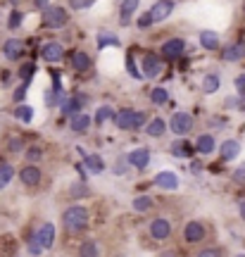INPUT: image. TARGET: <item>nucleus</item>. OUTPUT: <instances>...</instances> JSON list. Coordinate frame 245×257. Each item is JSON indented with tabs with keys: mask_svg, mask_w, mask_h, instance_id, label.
Returning a JSON list of instances; mask_svg holds the SVG:
<instances>
[{
	"mask_svg": "<svg viewBox=\"0 0 245 257\" xmlns=\"http://www.w3.org/2000/svg\"><path fill=\"white\" fill-rule=\"evenodd\" d=\"M43 157V150L38 146H34V148H29V153H27V160L29 162H36V160H41Z\"/></svg>",
	"mask_w": 245,
	"mask_h": 257,
	"instance_id": "35",
	"label": "nucleus"
},
{
	"mask_svg": "<svg viewBox=\"0 0 245 257\" xmlns=\"http://www.w3.org/2000/svg\"><path fill=\"white\" fill-rule=\"evenodd\" d=\"M79 252H81V255H98V245L88 240V243H83V245H81V250H79Z\"/></svg>",
	"mask_w": 245,
	"mask_h": 257,
	"instance_id": "36",
	"label": "nucleus"
},
{
	"mask_svg": "<svg viewBox=\"0 0 245 257\" xmlns=\"http://www.w3.org/2000/svg\"><path fill=\"white\" fill-rule=\"evenodd\" d=\"M105 46H119V38L112 36V34H102L98 38V48H105Z\"/></svg>",
	"mask_w": 245,
	"mask_h": 257,
	"instance_id": "33",
	"label": "nucleus"
},
{
	"mask_svg": "<svg viewBox=\"0 0 245 257\" xmlns=\"http://www.w3.org/2000/svg\"><path fill=\"white\" fill-rule=\"evenodd\" d=\"M24 95H27V86H22V88H17V91H15V100L22 102V100H24Z\"/></svg>",
	"mask_w": 245,
	"mask_h": 257,
	"instance_id": "45",
	"label": "nucleus"
},
{
	"mask_svg": "<svg viewBox=\"0 0 245 257\" xmlns=\"http://www.w3.org/2000/svg\"><path fill=\"white\" fill-rule=\"evenodd\" d=\"M31 72H34V64H24V67L19 69V76H22L24 81H29V79H31Z\"/></svg>",
	"mask_w": 245,
	"mask_h": 257,
	"instance_id": "39",
	"label": "nucleus"
},
{
	"mask_svg": "<svg viewBox=\"0 0 245 257\" xmlns=\"http://www.w3.org/2000/svg\"><path fill=\"white\" fill-rule=\"evenodd\" d=\"M36 238H38V243L43 245V250H46V248H53V240H55V226H53V224H43V226L38 229Z\"/></svg>",
	"mask_w": 245,
	"mask_h": 257,
	"instance_id": "17",
	"label": "nucleus"
},
{
	"mask_svg": "<svg viewBox=\"0 0 245 257\" xmlns=\"http://www.w3.org/2000/svg\"><path fill=\"white\" fill-rule=\"evenodd\" d=\"M83 167H86L91 174H102V172H105V162H102V157H98V155H86L83 157Z\"/></svg>",
	"mask_w": 245,
	"mask_h": 257,
	"instance_id": "19",
	"label": "nucleus"
},
{
	"mask_svg": "<svg viewBox=\"0 0 245 257\" xmlns=\"http://www.w3.org/2000/svg\"><path fill=\"white\" fill-rule=\"evenodd\" d=\"M233 179H236V181H240V184H245V165H240L236 172H233Z\"/></svg>",
	"mask_w": 245,
	"mask_h": 257,
	"instance_id": "43",
	"label": "nucleus"
},
{
	"mask_svg": "<svg viewBox=\"0 0 245 257\" xmlns=\"http://www.w3.org/2000/svg\"><path fill=\"white\" fill-rule=\"evenodd\" d=\"M150 207H153V200H150L148 195H143V198H136V200H134V210H136V212H148Z\"/></svg>",
	"mask_w": 245,
	"mask_h": 257,
	"instance_id": "31",
	"label": "nucleus"
},
{
	"mask_svg": "<svg viewBox=\"0 0 245 257\" xmlns=\"http://www.w3.org/2000/svg\"><path fill=\"white\" fill-rule=\"evenodd\" d=\"M172 155L174 157H193V146L186 141H176L172 143Z\"/></svg>",
	"mask_w": 245,
	"mask_h": 257,
	"instance_id": "24",
	"label": "nucleus"
},
{
	"mask_svg": "<svg viewBox=\"0 0 245 257\" xmlns=\"http://www.w3.org/2000/svg\"><path fill=\"white\" fill-rule=\"evenodd\" d=\"M62 55H64V48L60 43H46V46L41 48V57L46 62H60Z\"/></svg>",
	"mask_w": 245,
	"mask_h": 257,
	"instance_id": "13",
	"label": "nucleus"
},
{
	"mask_svg": "<svg viewBox=\"0 0 245 257\" xmlns=\"http://www.w3.org/2000/svg\"><path fill=\"white\" fill-rule=\"evenodd\" d=\"M219 88V76L217 74H207L205 81H202V91L205 93H214Z\"/></svg>",
	"mask_w": 245,
	"mask_h": 257,
	"instance_id": "28",
	"label": "nucleus"
},
{
	"mask_svg": "<svg viewBox=\"0 0 245 257\" xmlns=\"http://www.w3.org/2000/svg\"><path fill=\"white\" fill-rule=\"evenodd\" d=\"M217 148V143H214V138L209 136V134H205V136L198 138V143H195V150H198L200 155H209L212 150Z\"/></svg>",
	"mask_w": 245,
	"mask_h": 257,
	"instance_id": "22",
	"label": "nucleus"
},
{
	"mask_svg": "<svg viewBox=\"0 0 245 257\" xmlns=\"http://www.w3.org/2000/svg\"><path fill=\"white\" fill-rule=\"evenodd\" d=\"M155 186L157 188H164V191H176L179 188V176L174 172H160L155 176Z\"/></svg>",
	"mask_w": 245,
	"mask_h": 257,
	"instance_id": "11",
	"label": "nucleus"
},
{
	"mask_svg": "<svg viewBox=\"0 0 245 257\" xmlns=\"http://www.w3.org/2000/svg\"><path fill=\"white\" fill-rule=\"evenodd\" d=\"M150 236H153L155 240L169 238V236H172V224H169V219L160 217V219L150 221Z\"/></svg>",
	"mask_w": 245,
	"mask_h": 257,
	"instance_id": "5",
	"label": "nucleus"
},
{
	"mask_svg": "<svg viewBox=\"0 0 245 257\" xmlns=\"http://www.w3.org/2000/svg\"><path fill=\"white\" fill-rule=\"evenodd\" d=\"M219 153H221V160H236L238 153H240V143L238 141H224Z\"/></svg>",
	"mask_w": 245,
	"mask_h": 257,
	"instance_id": "20",
	"label": "nucleus"
},
{
	"mask_svg": "<svg viewBox=\"0 0 245 257\" xmlns=\"http://www.w3.org/2000/svg\"><path fill=\"white\" fill-rule=\"evenodd\" d=\"M183 238H186V243H200L205 238V226L200 221H188L183 226Z\"/></svg>",
	"mask_w": 245,
	"mask_h": 257,
	"instance_id": "9",
	"label": "nucleus"
},
{
	"mask_svg": "<svg viewBox=\"0 0 245 257\" xmlns=\"http://www.w3.org/2000/svg\"><path fill=\"white\" fill-rule=\"evenodd\" d=\"M221 57H224L226 62H238V60H243L245 57V41H238V43H231L228 48H224Z\"/></svg>",
	"mask_w": 245,
	"mask_h": 257,
	"instance_id": "14",
	"label": "nucleus"
},
{
	"mask_svg": "<svg viewBox=\"0 0 245 257\" xmlns=\"http://www.w3.org/2000/svg\"><path fill=\"white\" fill-rule=\"evenodd\" d=\"M150 100H153L155 105H162V102L169 100V93L164 91V88H153V91H150Z\"/></svg>",
	"mask_w": 245,
	"mask_h": 257,
	"instance_id": "29",
	"label": "nucleus"
},
{
	"mask_svg": "<svg viewBox=\"0 0 245 257\" xmlns=\"http://www.w3.org/2000/svg\"><path fill=\"white\" fill-rule=\"evenodd\" d=\"M88 126H91L88 114H83V112H74L72 114V131H76V134H86Z\"/></svg>",
	"mask_w": 245,
	"mask_h": 257,
	"instance_id": "18",
	"label": "nucleus"
},
{
	"mask_svg": "<svg viewBox=\"0 0 245 257\" xmlns=\"http://www.w3.org/2000/svg\"><path fill=\"white\" fill-rule=\"evenodd\" d=\"M127 162L131 167H136V169H146L150 165V150L148 148H136V150H131L127 155Z\"/></svg>",
	"mask_w": 245,
	"mask_h": 257,
	"instance_id": "6",
	"label": "nucleus"
},
{
	"mask_svg": "<svg viewBox=\"0 0 245 257\" xmlns=\"http://www.w3.org/2000/svg\"><path fill=\"white\" fill-rule=\"evenodd\" d=\"M83 102H86V98H79V95L62 98V100H60V110H62V114H74V112H81Z\"/></svg>",
	"mask_w": 245,
	"mask_h": 257,
	"instance_id": "16",
	"label": "nucleus"
},
{
	"mask_svg": "<svg viewBox=\"0 0 245 257\" xmlns=\"http://www.w3.org/2000/svg\"><path fill=\"white\" fill-rule=\"evenodd\" d=\"M15 117L22 121H31V117H34V110L29 107V105H19L17 110H15Z\"/></svg>",
	"mask_w": 245,
	"mask_h": 257,
	"instance_id": "30",
	"label": "nucleus"
},
{
	"mask_svg": "<svg viewBox=\"0 0 245 257\" xmlns=\"http://www.w3.org/2000/svg\"><path fill=\"white\" fill-rule=\"evenodd\" d=\"M69 22V12L60 5H50V8H43V24L50 29H60Z\"/></svg>",
	"mask_w": 245,
	"mask_h": 257,
	"instance_id": "2",
	"label": "nucleus"
},
{
	"mask_svg": "<svg viewBox=\"0 0 245 257\" xmlns=\"http://www.w3.org/2000/svg\"><path fill=\"white\" fill-rule=\"evenodd\" d=\"M150 24H153V15H150V12H146V15H143V17L138 19V27H150Z\"/></svg>",
	"mask_w": 245,
	"mask_h": 257,
	"instance_id": "42",
	"label": "nucleus"
},
{
	"mask_svg": "<svg viewBox=\"0 0 245 257\" xmlns=\"http://www.w3.org/2000/svg\"><path fill=\"white\" fill-rule=\"evenodd\" d=\"M138 3H141V0H121V22H124V24H127L129 19H131V15L136 12Z\"/></svg>",
	"mask_w": 245,
	"mask_h": 257,
	"instance_id": "26",
	"label": "nucleus"
},
{
	"mask_svg": "<svg viewBox=\"0 0 245 257\" xmlns=\"http://www.w3.org/2000/svg\"><path fill=\"white\" fill-rule=\"evenodd\" d=\"M143 121H146V112H138V117H136V128L143 126Z\"/></svg>",
	"mask_w": 245,
	"mask_h": 257,
	"instance_id": "48",
	"label": "nucleus"
},
{
	"mask_svg": "<svg viewBox=\"0 0 245 257\" xmlns=\"http://www.w3.org/2000/svg\"><path fill=\"white\" fill-rule=\"evenodd\" d=\"M34 3H36V8H48L50 0H34Z\"/></svg>",
	"mask_w": 245,
	"mask_h": 257,
	"instance_id": "49",
	"label": "nucleus"
},
{
	"mask_svg": "<svg viewBox=\"0 0 245 257\" xmlns=\"http://www.w3.org/2000/svg\"><path fill=\"white\" fill-rule=\"evenodd\" d=\"M12 176H15V169H12V165H8V162H5V165H0V191H3V188L10 184V179H12Z\"/></svg>",
	"mask_w": 245,
	"mask_h": 257,
	"instance_id": "27",
	"label": "nucleus"
},
{
	"mask_svg": "<svg viewBox=\"0 0 245 257\" xmlns=\"http://www.w3.org/2000/svg\"><path fill=\"white\" fill-rule=\"evenodd\" d=\"M183 50H186V43H183L181 38H172V41H167L162 46V55L167 60H176V57L183 55Z\"/></svg>",
	"mask_w": 245,
	"mask_h": 257,
	"instance_id": "10",
	"label": "nucleus"
},
{
	"mask_svg": "<svg viewBox=\"0 0 245 257\" xmlns=\"http://www.w3.org/2000/svg\"><path fill=\"white\" fill-rule=\"evenodd\" d=\"M41 169L38 167H34V165H29V167H24L22 172H19V181L24 186H38L41 184Z\"/></svg>",
	"mask_w": 245,
	"mask_h": 257,
	"instance_id": "12",
	"label": "nucleus"
},
{
	"mask_svg": "<svg viewBox=\"0 0 245 257\" xmlns=\"http://www.w3.org/2000/svg\"><path fill=\"white\" fill-rule=\"evenodd\" d=\"M69 5L74 10H83V8H88V5H93V0H69Z\"/></svg>",
	"mask_w": 245,
	"mask_h": 257,
	"instance_id": "40",
	"label": "nucleus"
},
{
	"mask_svg": "<svg viewBox=\"0 0 245 257\" xmlns=\"http://www.w3.org/2000/svg\"><path fill=\"white\" fill-rule=\"evenodd\" d=\"M162 57L160 55H153V53H148L146 57H143V76H148V79H157V76H162Z\"/></svg>",
	"mask_w": 245,
	"mask_h": 257,
	"instance_id": "3",
	"label": "nucleus"
},
{
	"mask_svg": "<svg viewBox=\"0 0 245 257\" xmlns=\"http://www.w3.org/2000/svg\"><path fill=\"white\" fill-rule=\"evenodd\" d=\"M3 53H5L8 60H19L22 53H24V46H22V41H17V38H8L5 46H3Z\"/></svg>",
	"mask_w": 245,
	"mask_h": 257,
	"instance_id": "15",
	"label": "nucleus"
},
{
	"mask_svg": "<svg viewBox=\"0 0 245 257\" xmlns=\"http://www.w3.org/2000/svg\"><path fill=\"white\" fill-rule=\"evenodd\" d=\"M136 117H138V112L136 110H119V112H114V124H117V128H136Z\"/></svg>",
	"mask_w": 245,
	"mask_h": 257,
	"instance_id": "7",
	"label": "nucleus"
},
{
	"mask_svg": "<svg viewBox=\"0 0 245 257\" xmlns=\"http://www.w3.org/2000/svg\"><path fill=\"white\" fill-rule=\"evenodd\" d=\"M109 117H114V112H112V107H107V105H102V107H98V114H95V124H102V121H107Z\"/></svg>",
	"mask_w": 245,
	"mask_h": 257,
	"instance_id": "32",
	"label": "nucleus"
},
{
	"mask_svg": "<svg viewBox=\"0 0 245 257\" xmlns=\"http://www.w3.org/2000/svg\"><path fill=\"white\" fill-rule=\"evenodd\" d=\"M72 67L76 72H88L91 69V57L86 55V53H72Z\"/></svg>",
	"mask_w": 245,
	"mask_h": 257,
	"instance_id": "21",
	"label": "nucleus"
},
{
	"mask_svg": "<svg viewBox=\"0 0 245 257\" xmlns=\"http://www.w3.org/2000/svg\"><path fill=\"white\" fill-rule=\"evenodd\" d=\"M164 128H167V124H164V119H160V117H155V119H150L148 121V126H146V131H148V136H162L164 134Z\"/></svg>",
	"mask_w": 245,
	"mask_h": 257,
	"instance_id": "25",
	"label": "nucleus"
},
{
	"mask_svg": "<svg viewBox=\"0 0 245 257\" xmlns=\"http://www.w3.org/2000/svg\"><path fill=\"white\" fill-rule=\"evenodd\" d=\"M169 126H172L174 134L186 136V134L193 128V117L188 114V112H176V114L172 117V121H169Z\"/></svg>",
	"mask_w": 245,
	"mask_h": 257,
	"instance_id": "4",
	"label": "nucleus"
},
{
	"mask_svg": "<svg viewBox=\"0 0 245 257\" xmlns=\"http://www.w3.org/2000/svg\"><path fill=\"white\" fill-rule=\"evenodd\" d=\"M127 67H129V74H131L134 79H141V76H143V74L138 72V67H136V64H134V57H131V55L127 57Z\"/></svg>",
	"mask_w": 245,
	"mask_h": 257,
	"instance_id": "37",
	"label": "nucleus"
},
{
	"mask_svg": "<svg viewBox=\"0 0 245 257\" xmlns=\"http://www.w3.org/2000/svg\"><path fill=\"white\" fill-rule=\"evenodd\" d=\"M8 150L10 153H22V150H24V141H22V138H12L8 143Z\"/></svg>",
	"mask_w": 245,
	"mask_h": 257,
	"instance_id": "34",
	"label": "nucleus"
},
{
	"mask_svg": "<svg viewBox=\"0 0 245 257\" xmlns=\"http://www.w3.org/2000/svg\"><path fill=\"white\" fill-rule=\"evenodd\" d=\"M41 250H43V245L38 243V238H34L31 243H29V252H31V255H38Z\"/></svg>",
	"mask_w": 245,
	"mask_h": 257,
	"instance_id": "41",
	"label": "nucleus"
},
{
	"mask_svg": "<svg viewBox=\"0 0 245 257\" xmlns=\"http://www.w3.org/2000/svg\"><path fill=\"white\" fill-rule=\"evenodd\" d=\"M62 221L67 229H83L86 224H88V210L83 207V205H74V207H67L62 214Z\"/></svg>",
	"mask_w": 245,
	"mask_h": 257,
	"instance_id": "1",
	"label": "nucleus"
},
{
	"mask_svg": "<svg viewBox=\"0 0 245 257\" xmlns=\"http://www.w3.org/2000/svg\"><path fill=\"white\" fill-rule=\"evenodd\" d=\"M236 88H238V91H240V93H245V74H243V76H238V79H236Z\"/></svg>",
	"mask_w": 245,
	"mask_h": 257,
	"instance_id": "46",
	"label": "nucleus"
},
{
	"mask_svg": "<svg viewBox=\"0 0 245 257\" xmlns=\"http://www.w3.org/2000/svg\"><path fill=\"white\" fill-rule=\"evenodd\" d=\"M238 212H240V217H243V221H245V200L238 205Z\"/></svg>",
	"mask_w": 245,
	"mask_h": 257,
	"instance_id": "50",
	"label": "nucleus"
},
{
	"mask_svg": "<svg viewBox=\"0 0 245 257\" xmlns=\"http://www.w3.org/2000/svg\"><path fill=\"white\" fill-rule=\"evenodd\" d=\"M19 22H22V15H19V12H12V19H10V29H17Z\"/></svg>",
	"mask_w": 245,
	"mask_h": 257,
	"instance_id": "44",
	"label": "nucleus"
},
{
	"mask_svg": "<svg viewBox=\"0 0 245 257\" xmlns=\"http://www.w3.org/2000/svg\"><path fill=\"white\" fill-rule=\"evenodd\" d=\"M200 43H202L205 50H217L219 48V36L214 34V31H202V34H200Z\"/></svg>",
	"mask_w": 245,
	"mask_h": 257,
	"instance_id": "23",
	"label": "nucleus"
},
{
	"mask_svg": "<svg viewBox=\"0 0 245 257\" xmlns=\"http://www.w3.org/2000/svg\"><path fill=\"white\" fill-rule=\"evenodd\" d=\"M200 255H205V257H207V255H221V250H219V248H209V250H202Z\"/></svg>",
	"mask_w": 245,
	"mask_h": 257,
	"instance_id": "47",
	"label": "nucleus"
},
{
	"mask_svg": "<svg viewBox=\"0 0 245 257\" xmlns=\"http://www.w3.org/2000/svg\"><path fill=\"white\" fill-rule=\"evenodd\" d=\"M72 195H74V198H79V195H88V186H86V184L72 186Z\"/></svg>",
	"mask_w": 245,
	"mask_h": 257,
	"instance_id": "38",
	"label": "nucleus"
},
{
	"mask_svg": "<svg viewBox=\"0 0 245 257\" xmlns=\"http://www.w3.org/2000/svg\"><path fill=\"white\" fill-rule=\"evenodd\" d=\"M172 12H174V0H157L150 8L153 22H164L167 17H172Z\"/></svg>",
	"mask_w": 245,
	"mask_h": 257,
	"instance_id": "8",
	"label": "nucleus"
}]
</instances>
